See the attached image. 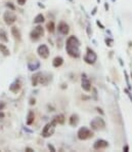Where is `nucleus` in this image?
<instances>
[{"instance_id":"35","label":"nucleus","mask_w":132,"mask_h":152,"mask_svg":"<svg viewBox=\"0 0 132 152\" xmlns=\"http://www.w3.org/2000/svg\"><path fill=\"white\" fill-rule=\"evenodd\" d=\"M96 9H97L96 7L94 8V9H93V11H92V15H95V13H96Z\"/></svg>"},{"instance_id":"9","label":"nucleus","mask_w":132,"mask_h":152,"mask_svg":"<svg viewBox=\"0 0 132 152\" xmlns=\"http://www.w3.org/2000/svg\"><path fill=\"white\" fill-rule=\"evenodd\" d=\"M81 88L85 92H90L91 90V82L89 78L87 77V75L85 73H83L81 76Z\"/></svg>"},{"instance_id":"11","label":"nucleus","mask_w":132,"mask_h":152,"mask_svg":"<svg viewBox=\"0 0 132 152\" xmlns=\"http://www.w3.org/2000/svg\"><path fill=\"white\" fill-rule=\"evenodd\" d=\"M107 147H109V143L106 140L102 139H98L94 142L93 144V149L95 150H102V149H106Z\"/></svg>"},{"instance_id":"3","label":"nucleus","mask_w":132,"mask_h":152,"mask_svg":"<svg viewBox=\"0 0 132 152\" xmlns=\"http://www.w3.org/2000/svg\"><path fill=\"white\" fill-rule=\"evenodd\" d=\"M93 136H94L93 131H91V129L86 127V126H82V127H80V129H78V131H77V137H78V139L81 140V141L91 139Z\"/></svg>"},{"instance_id":"34","label":"nucleus","mask_w":132,"mask_h":152,"mask_svg":"<svg viewBox=\"0 0 132 152\" xmlns=\"http://www.w3.org/2000/svg\"><path fill=\"white\" fill-rule=\"evenodd\" d=\"M96 24H97V25H98V26H100V27H102V29H104V27L102 25V23H99V22L97 21V22H96Z\"/></svg>"},{"instance_id":"7","label":"nucleus","mask_w":132,"mask_h":152,"mask_svg":"<svg viewBox=\"0 0 132 152\" xmlns=\"http://www.w3.org/2000/svg\"><path fill=\"white\" fill-rule=\"evenodd\" d=\"M3 21L7 26H11L16 22V16L13 13V11H6L3 13Z\"/></svg>"},{"instance_id":"28","label":"nucleus","mask_w":132,"mask_h":152,"mask_svg":"<svg viewBox=\"0 0 132 152\" xmlns=\"http://www.w3.org/2000/svg\"><path fill=\"white\" fill-rule=\"evenodd\" d=\"M5 103L4 102H0V111H3L4 110V108H5Z\"/></svg>"},{"instance_id":"6","label":"nucleus","mask_w":132,"mask_h":152,"mask_svg":"<svg viewBox=\"0 0 132 152\" xmlns=\"http://www.w3.org/2000/svg\"><path fill=\"white\" fill-rule=\"evenodd\" d=\"M96 60H97V56L95 54V52H94L93 49L90 48V47H87L86 54L84 56V62L89 65H93L94 63L96 62Z\"/></svg>"},{"instance_id":"22","label":"nucleus","mask_w":132,"mask_h":152,"mask_svg":"<svg viewBox=\"0 0 132 152\" xmlns=\"http://www.w3.org/2000/svg\"><path fill=\"white\" fill-rule=\"evenodd\" d=\"M45 21V18H44V16L42 15V13H39V15H37V16L35 17V19H34V24H37V25H40V24H42L43 22Z\"/></svg>"},{"instance_id":"1","label":"nucleus","mask_w":132,"mask_h":152,"mask_svg":"<svg viewBox=\"0 0 132 152\" xmlns=\"http://www.w3.org/2000/svg\"><path fill=\"white\" fill-rule=\"evenodd\" d=\"M80 40L75 35H72L67 39L66 42V50L70 57L74 59H78L81 56L80 52Z\"/></svg>"},{"instance_id":"13","label":"nucleus","mask_w":132,"mask_h":152,"mask_svg":"<svg viewBox=\"0 0 132 152\" xmlns=\"http://www.w3.org/2000/svg\"><path fill=\"white\" fill-rule=\"evenodd\" d=\"M40 66H41V64L38 60H33V61H30V62L28 63V69L30 70L31 72L37 71V70L40 68Z\"/></svg>"},{"instance_id":"18","label":"nucleus","mask_w":132,"mask_h":152,"mask_svg":"<svg viewBox=\"0 0 132 152\" xmlns=\"http://www.w3.org/2000/svg\"><path fill=\"white\" fill-rule=\"evenodd\" d=\"M40 75L41 72H37L32 76V85H33L34 88L37 86L39 84V80H40Z\"/></svg>"},{"instance_id":"15","label":"nucleus","mask_w":132,"mask_h":152,"mask_svg":"<svg viewBox=\"0 0 132 152\" xmlns=\"http://www.w3.org/2000/svg\"><path fill=\"white\" fill-rule=\"evenodd\" d=\"M80 121V118H79L78 114H72L69 118V124L71 126H77Z\"/></svg>"},{"instance_id":"8","label":"nucleus","mask_w":132,"mask_h":152,"mask_svg":"<svg viewBox=\"0 0 132 152\" xmlns=\"http://www.w3.org/2000/svg\"><path fill=\"white\" fill-rule=\"evenodd\" d=\"M37 54H38V56L41 59L45 60L49 57L50 52H49V48L46 44H41V45L38 46V48H37Z\"/></svg>"},{"instance_id":"12","label":"nucleus","mask_w":132,"mask_h":152,"mask_svg":"<svg viewBox=\"0 0 132 152\" xmlns=\"http://www.w3.org/2000/svg\"><path fill=\"white\" fill-rule=\"evenodd\" d=\"M22 90V82L20 79H15L11 84L9 85V90L13 94L20 93V90Z\"/></svg>"},{"instance_id":"2","label":"nucleus","mask_w":132,"mask_h":152,"mask_svg":"<svg viewBox=\"0 0 132 152\" xmlns=\"http://www.w3.org/2000/svg\"><path fill=\"white\" fill-rule=\"evenodd\" d=\"M56 124L57 123H56L53 119L50 122L46 123L45 126L43 127V129H42V131H41V136L43 137V138H49V137H51L54 134V131H55Z\"/></svg>"},{"instance_id":"23","label":"nucleus","mask_w":132,"mask_h":152,"mask_svg":"<svg viewBox=\"0 0 132 152\" xmlns=\"http://www.w3.org/2000/svg\"><path fill=\"white\" fill-rule=\"evenodd\" d=\"M46 30L49 32V33H53L54 30H55V25H54V22H48L46 24Z\"/></svg>"},{"instance_id":"16","label":"nucleus","mask_w":132,"mask_h":152,"mask_svg":"<svg viewBox=\"0 0 132 152\" xmlns=\"http://www.w3.org/2000/svg\"><path fill=\"white\" fill-rule=\"evenodd\" d=\"M35 120V113L33 110H30L27 114V118H26V124L27 125H31Z\"/></svg>"},{"instance_id":"10","label":"nucleus","mask_w":132,"mask_h":152,"mask_svg":"<svg viewBox=\"0 0 132 152\" xmlns=\"http://www.w3.org/2000/svg\"><path fill=\"white\" fill-rule=\"evenodd\" d=\"M57 31H59V33L61 34V35L66 36V35H68V34L70 33V26H69L66 22L61 21V22H59V25H57Z\"/></svg>"},{"instance_id":"21","label":"nucleus","mask_w":132,"mask_h":152,"mask_svg":"<svg viewBox=\"0 0 132 152\" xmlns=\"http://www.w3.org/2000/svg\"><path fill=\"white\" fill-rule=\"evenodd\" d=\"M0 52H1V54H2L3 56H5V57L10 56V52H9V49H8V47L3 43H0Z\"/></svg>"},{"instance_id":"4","label":"nucleus","mask_w":132,"mask_h":152,"mask_svg":"<svg viewBox=\"0 0 132 152\" xmlns=\"http://www.w3.org/2000/svg\"><path fill=\"white\" fill-rule=\"evenodd\" d=\"M44 36V28L41 25L34 27V29L30 32V39L32 41H38L41 37Z\"/></svg>"},{"instance_id":"29","label":"nucleus","mask_w":132,"mask_h":152,"mask_svg":"<svg viewBox=\"0 0 132 152\" xmlns=\"http://www.w3.org/2000/svg\"><path fill=\"white\" fill-rule=\"evenodd\" d=\"M36 103V100L34 98H31L30 99V105H35Z\"/></svg>"},{"instance_id":"27","label":"nucleus","mask_w":132,"mask_h":152,"mask_svg":"<svg viewBox=\"0 0 132 152\" xmlns=\"http://www.w3.org/2000/svg\"><path fill=\"white\" fill-rule=\"evenodd\" d=\"M47 147H48V149H49V150H51V151H52V152H55V151H56V149L53 147V145L48 144V145H47Z\"/></svg>"},{"instance_id":"36","label":"nucleus","mask_w":132,"mask_h":152,"mask_svg":"<svg viewBox=\"0 0 132 152\" xmlns=\"http://www.w3.org/2000/svg\"><path fill=\"white\" fill-rule=\"evenodd\" d=\"M97 2H100V0H97Z\"/></svg>"},{"instance_id":"30","label":"nucleus","mask_w":132,"mask_h":152,"mask_svg":"<svg viewBox=\"0 0 132 152\" xmlns=\"http://www.w3.org/2000/svg\"><path fill=\"white\" fill-rule=\"evenodd\" d=\"M4 117H5L4 112H3V111H0V120H1V119H3Z\"/></svg>"},{"instance_id":"26","label":"nucleus","mask_w":132,"mask_h":152,"mask_svg":"<svg viewBox=\"0 0 132 152\" xmlns=\"http://www.w3.org/2000/svg\"><path fill=\"white\" fill-rule=\"evenodd\" d=\"M16 1H18V5H25L26 2H27V0H16Z\"/></svg>"},{"instance_id":"33","label":"nucleus","mask_w":132,"mask_h":152,"mask_svg":"<svg viewBox=\"0 0 132 152\" xmlns=\"http://www.w3.org/2000/svg\"><path fill=\"white\" fill-rule=\"evenodd\" d=\"M87 33H88V35H90L91 34V31H90V27H87Z\"/></svg>"},{"instance_id":"31","label":"nucleus","mask_w":132,"mask_h":152,"mask_svg":"<svg viewBox=\"0 0 132 152\" xmlns=\"http://www.w3.org/2000/svg\"><path fill=\"white\" fill-rule=\"evenodd\" d=\"M123 150H124L125 152H128V151H129V147H128V145H125V146L123 147Z\"/></svg>"},{"instance_id":"32","label":"nucleus","mask_w":132,"mask_h":152,"mask_svg":"<svg viewBox=\"0 0 132 152\" xmlns=\"http://www.w3.org/2000/svg\"><path fill=\"white\" fill-rule=\"evenodd\" d=\"M26 151L28 152H33L34 149H32V148H30V147H26Z\"/></svg>"},{"instance_id":"5","label":"nucleus","mask_w":132,"mask_h":152,"mask_svg":"<svg viewBox=\"0 0 132 152\" xmlns=\"http://www.w3.org/2000/svg\"><path fill=\"white\" fill-rule=\"evenodd\" d=\"M90 129L92 131H102L106 129V122L102 117H94L90 121Z\"/></svg>"},{"instance_id":"14","label":"nucleus","mask_w":132,"mask_h":152,"mask_svg":"<svg viewBox=\"0 0 132 152\" xmlns=\"http://www.w3.org/2000/svg\"><path fill=\"white\" fill-rule=\"evenodd\" d=\"M10 33H11V35H13V38H15L16 41H20V40H22V33H20V29H18V27H15V26L11 27V28H10Z\"/></svg>"},{"instance_id":"19","label":"nucleus","mask_w":132,"mask_h":152,"mask_svg":"<svg viewBox=\"0 0 132 152\" xmlns=\"http://www.w3.org/2000/svg\"><path fill=\"white\" fill-rule=\"evenodd\" d=\"M53 120L55 121L57 124H64L65 121H66V118H65L64 114H57L53 117Z\"/></svg>"},{"instance_id":"17","label":"nucleus","mask_w":132,"mask_h":152,"mask_svg":"<svg viewBox=\"0 0 132 152\" xmlns=\"http://www.w3.org/2000/svg\"><path fill=\"white\" fill-rule=\"evenodd\" d=\"M64 64V59L61 57H55L53 59V61H52V66H53L54 68H59V67H61V65Z\"/></svg>"},{"instance_id":"20","label":"nucleus","mask_w":132,"mask_h":152,"mask_svg":"<svg viewBox=\"0 0 132 152\" xmlns=\"http://www.w3.org/2000/svg\"><path fill=\"white\" fill-rule=\"evenodd\" d=\"M0 41L1 42H8V37H7V33L3 28H0Z\"/></svg>"},{"instance_id":"24","label":"nucleus","mask_w":132,"mask_h":152,"mask_svg":"<svg viewBox=\"0 0 132 152\" xmlns=\"http://www.w3.org/2000/svg\"><path fill=\"white\" fill-rule=\"evenodd\" d=\"M104 41H106V43H107L108 46H113V44H114V40L111 39V38H106Z\"/></svg>"},{"instance_id":"25","label":"nucleus","mask_w":132,"mask_h":152,"mask_svg":"<svg viewBox=\"0 0 132 152\" xmlns=\"http://www.w3.org/2000/svg\"><path fill=\"white\" fill-rule=\"evenodd\" d=\"M6 7L9 8L10 11H15V6L13 4V2H7V3H6Z\"/></svg>"}]
</instances>
